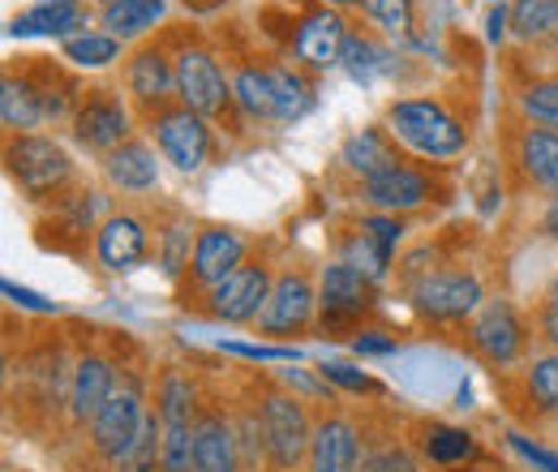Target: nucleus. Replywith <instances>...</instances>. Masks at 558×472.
<instances>
[{
    "label": "nucleus",
    "instance_id": "nucleus-1",
    "mask_svg": "<svg viewBox=\"0 0 558 472\" xmlns=\"http://www.w3.org/2000/svg\"><path fill=\"white\" fill-rule=\"evenodd\" d=\"M387 134L396 142H404L409 150H417L425 159H456L469 134L464 125L434 99H400L387 108Z\"/></svg>",
    "mask_w": 558,
    "mask_h": 472
},
{
    "label": "nucleus",
    "instance_id": "nucleus-2",
    "mask_svg": "<svg viewBox=\"0 0 558 472\" xmlns=\"http://www.w3.org/2000/svg\"><path fill=\"white\" fill-rule=\"evenodd\" d=\"M4 168L13 177V185L31 198H48L57 194L73 172L70 150L57 142V137L44 134H13L4 146Z\"/></svg>",
    "mask_w": 558,
    "mask_h": 472
},
{
    "label": "nucleus",
    "instance_id": "nucleus-3",
    "mask_svg": "<svg viewBox=\"0 0 558 472\" xmlns=\"http://www.w3.org/2000/svg\"><path fill=\"white\" fill-rule=\"evenodd\" d=\"M263 438H267V460L276 472H292L301 460H310V443H314V425L305 416V408L296 396L271 391L263 400Z\"/></svg>",
    "mask_w": 558,
    "mask_h": 472
},
{
    "label": "nucleus",
    "instance_id": "nucleus-4",
    "mask_svg": "<svg viewBox=\"0 0 558 472\" xmlns=\"http://www.w3.org/2000/svg\"><path fill=\"white\" fill-rule=\"evenodd\" d=\"M146 416L150 412L142 404L138 383L134 378H121L117 391H112V400L99 408V416L90 421V447H95V456H104L108 464H117L134 447V438L142 434Z\"/></svg>",
    "mask_w": 558,
    "mask_h": 472
},
{
    "label": "nucleus",
    "instance_id": "nucleus-5",
    "mask_svg": "<svg viewBox=\"0 0 558 472\" xmlns=\"http://www.w3.org/2000/svg\"><path fill=\"white\" fill-rule=\"evenodd\" d=\"M150 137L159 146V155L177 168V172H198L210 155V130L207 117L190 112L185 104L177 108H159L150 112Z\"/></svg>",
    "mask_w": 558,
    "mask_h": 472
},
{
    "label": "nucleus",
    "instance_id": "nucleus-6",
    "mask_svg": "<svg viewBox=\"0 0 558 472\" xmlns=\"http://www.w3.org/2000/svg\"><path fill=\"white\" fill-rule=\"evenodd\" d=\"M73 137L86 146V150H95V155H112L117 146H125L130 142V108L121 104V95L117 90H86L82 99H77V108H73Z\"/></svg>",
    "mask_w": 558,
    "mask_h": 472
},
{
    "label": "nucleus",
    "instance_id": "nucleus-7",
    "mask_svg": "<svg viewBox=\"0 0 558 472\" xmlns=\"http://www.w3.org/2000/svg\"><path fill=\"white\" fill-rule=\"evenodd\" d=\"M413 305L434 323H464L469 314L482 310V283L477 275L464 270H438L413 283Z\"/></svg>",
    "mask_w": 558,
    "mask_h": 472
},
{
    "label": "nucleus",
    "instance_id": "nucleus-8",
    "mask_svg": "<svg viewBox=\"0 0 558 472\" xmlns=\"http://www.w3.org/2000/svg\"><path fill=\"white\" fill-rule=\"evenodd\" d=\"M177 99L198 117H219L228 108L232 82L223 77V69L215 65V57L207 48L177 52Z\"/></svg>",
    "mask_w": 558,
    "mask_h": 472
},
{
    "label": "nucleus",
    "instance_id": "nucleus-9",
    "mask_svg": "<svg viewBox=\"0 0 558 472\" xmlns=\"http://www.w3.org/2000/svg\"><path fill=\"white\" fill-rule=\"evenodd\" d=\"M267 296H271V275H267V267H258V263L254 267L241 263L232 275H223L207 292L210 314L223 318V323H258Z\"/></svg>",
    "mask_w": 558,
    "mask_h": 472
},
{
    "label": "nucleus",
    "instance_id": "nucleus-10",
    "mask_svg": "<svg viewBox=\"0 0 558 472\" xmlns=\"http://www.w3.org/2000/svg\"><path fill=\"white\" fill-rule=\"evenodd\" d=\"M378 305V288L365 270H356L352 263H331L323 270L318 283V310L327 323H352L361 314H369Z\"/></svg>",
    "mask_w": 558,
    "mask_h": 472
},
{
    "label": "nucleus",
    "instance_id": "nucleus-11",
    "mask_svg": "<svg viewBox=\"0 0 558 472\" xmlns=\"http://www.w3.org/2000/svg\"><path fill=\"white\" fill-rule=\"evenodd\" d=\"M318 310V292L305 275H279L271 283V296L258 314V331L263 336H292V331H305L310 318Z\"/></svg>",
    "mask_w": 558,
    "mask_h": 472
},
{
    "label": "nucleus",
    "instance_id": "nucleus-12",
    "mask_svg": "<svg viewBox=\"0 0 558 472\" xmlns=\"http://www.w3.org/2000/svg\"><path fill=\"white\" fill-rule=\"evenodd\" d=\"M524 323H520V314L507 305V301H489L477 310V318H473V327H469V343H473V352H482L489 365H511V361H520V352H524Z\"/></svg>",
    "mask_w": 558,
    "mask_h": 472
},
{
    "label": "nucleus",
    "instance_id": "nucleus-13",
    "mask_svg": "<svg viewBox=\"0 0 558 472\" xmlns=\"http://www.w3.org/2000/svg\"><path fill=\"white\" fill-rule=\"evenodd\" d=\"M344 39H349V22L336 9H314V13L301 17V26L292 35V52H296L301 65L327 69V65H340Z\"/></svg>",
    "mask_w": 558,
    "mask_h": 472
},
{
    "label": "nucleus",
    "instance_id": "nucleus-14",
    "mask_svg": "<svg viewBox=\"0 0 558 472\" xmlns=\"http://www.w3.org/2000/svg\"><path fill=\"white\" fill-rule=\"evenodd\" d=\"M125 90L130 99L142 104L146 112H159L168 108V99L177 95V61H168L163 48H138L130 61H125Z\"/></svg>",
    "mask_w": 558,
    "mask_h": 472
},
{
    "label": "nucleus",
    "instance_id": "nucleus-15",
    "mask_svg": "<svg viewBox=\"0 0 558 472\" xmlns=\"http://www.w3.org/2000/svg\"><path fill=\"white\" fill-rule=\"evenodd\" d=\"M429 181L421 177L417 168L409 164H396L369 181H361V198L374 206L378 215H404V210H417V206L429 203Z\"/></svg>",
    "mask_w": 558,
    "mask_h": 472
},
{
    "label": "nucleus",
    "instance_id": "nucleus-16",
    "mask_svg": "<svg viewBox=\"0 0 558 472\" xmlns=\"http://www.w3.org/2000/svg\"><path fill=\"white\" fill-rule=\"evenodd\" d=\"M361 434L349 416H323L310 443V472H361Z\"/></svg>",
    "mask_w": 558,
    "mask_h": 472
},
{
    "label": "nucleus",
    "instance_id": "nucleus-17",
    "mask_svg": "<svg viewBox=\"0 0 558 472\" xmlns=\"http://www.w3.org/2000/svg\"><path fill=\"white\" fill-rule=\"evenodd\" d=\"M400 219L396 215H369V219H361V228H356V237L349 241V258L356 270H365L374 283L387 275L391 267V254H396V245H400Z\"/></svg>",
    "mask_w": 558,
    "mask_h": 472
},
{
    "label": "nucleus",
    "instance_id": "nucleus-18",
    "mask_svg": "<svg viewBox=\"0 0 558 472\" xmlns=\"http://www.w3.org/2000/svg\"><path fill=\"white\" fill-rule=\"evenodd\" d=\"M194 472H241L236 425L219 412H198L194 421Z\"/></svg>",
    "mask_w": 558,
    "mask_h": 472
},
{
    "label": "nucleus",
    "instance_id": "nucleus-19",
    "mask_svg": "<svg viewBox=\"0 0 558 472\" xmlns=\"http://www.w3.org/2000/svg\"><path fill=\"white\" fill-rule=\"evenodd\" d=\"M86 31L82 0H35L9 22V35H48V39H73Z\"/></svg>",
    "mask_w": 558,
    "mask_h": 472
},
{
    "label": "nucleus",
    "instance_id": "nucleus-20",
    "mask_svg": "<svg viewBox=\"0 0 558 472\" xmlns=\"http://www.w3.org/2000/svg\"><path fill=\"white\" fill-rule=\"evenodd\" d=\"M117 391V374L104 356H82L73 365V387H70V416L77 425H90L99 416V408L112 400Z\"/></svg>",
    "mask_w": 558,
    "mask_h": 472
},
{
    "label": "nucleus",
    "instance_id": "nucleus-21",
    "mask_svg": "<svg viewBox=\"0 0 558 472\" xmlns=\"http://www.w3.org/2000/svg\"><path fill=\"white\" fill-rule=\"evenodd\" d=\"M241 258H245V241L232 228H203L198 241H194L190 270H194L198 283L215 288L223 275H232V270L241 267Z\"/></svg>",
    "mask_w": 558,
    "mask_h": 472
},
{
    "label": "nucleus",
    "instance_id": "nucleus-22",
    "mask_svg": "<svg viewBox=\"0 0 558 472\" xmlns=\"http://www.w3.org/2000/svg\"><path fill=\"white\" fill-rule=\"evenodd\" d=\"M95 254L108 270H134L146 258V228L134 215H112L99 223Z\"/></svg>",
    "mask_w": 558,
    "mask_h": 472
},
{
    "label": "nucleus",
    "instance_id": "nucleus-23",
    "mask_svg": "<svg viewBox=\"0 0 558 472\" xmlns=\"http://www.w3.org/2000/svg\"><path fill=\"white\" fill-rule=\"evenodd\" d=\"M104 177L117 185V190H125V194H146V190H155L159 185V159H155V150L146 146V142H125V146H117L108 159H104Z\"/></svg>",
    "mask_w": 558,
    "mask_h": 472
},
{
    "label": "nucleus",
    "instance_id": "nucleus-24",
    "mask_svg": "<svg viewBox=\"0 0 558 472\" xmlns=\"http://www.w3.org/2000/svg\"><path fill=\"white\" fill-rule=\"evenodd\" d=\"M0 121H4V130H13V134H31V130H39V125L48 121L44 95H39V86H35L31 77L4 73V82H0Z\"/></svg>",
    "mask_w": 558,
    "mask_h": 472
},
{
    "label": "nucleus",
    "instance_id": "nucleus-25",
    "mask_svg": "<svg viewBox=\"0 0 558 472\" xmlns=\"http://www.w3.org/2000/svg\"><path fill=\"white\" fill-rule=\"evenodd\" d=\"M340 164L349 168L352 177L369 181V177H378V172L396 168V164H400V155L391 150V134H387V130H361V134H352L349 142H344Z\"/></svg>",
    "mask_w": 558,
    "mask_h": 472
},
{
    "label": "nucleus",
    "instance_id": "nucleus-26",
    "mask_svg": "<svg viewBox=\"0 0 558 472\" xmlns=\"http://www.w3.org/2000/svg\"><path fill=\"white\" fill-rule=\"evenodd\" d=\"M421 451H425V460L434 469H460V464H473L477 460V443L460 425H425Z\"/></svg>",
    "mask_w": 558,
    "mask_h": 472
},
{
    "label": "nucleus",
    "instance_id": "nucleus-27",
    "mask_svg": "<svg viewBox=\"0 0 558 472\" xmlns=\"http://www.w3.org/2000/svg\"><path fill=\"white\" fill-rule=\"evenodd\" d=\"M155 416L163 425H194L198 421V391H194V383L185 374L168 370L159 378V387H155Z\"/></svg>",
    "mask_w": 558,
    "mask_h": 472
},
{
    "label": "nucleus",
    "instance_id": "nucleus-28",
    "mask_svg": "<svg viewBox=\"0 0 558 472\" xmlns=\"http://www.w3.org/2000/svg\"><path fill=\"white\" fill-rule=\"evenodd\" d=\"M159 17H163V0H112V4H99V22L117 39H134L142 31H150Z\"/></svg>",
    "mask_w": 558,
    "mask_h": 472
},
{
    "label": "nucleus",
    "instance_id": "nucleus-29",
    "mask_svg": "<svg viewBox=\"0 0 558 472\" xmlns=\"http://www.w3.org/2000/svg\"><path fill=\"white\" fill-rule=\"evenodd\" d=\"M520 164H524V172L546 194L558 198V134H550V130H529V134L520 137Z\"/></svg>",
    "mask_w": 558,
    "mask_h": 472
},
{
    "label": "nucleus",
    "instance_id": "nucleus-30",
    "mask_svg": "<svg viewBox=\"0 0 558 472\" xmlns=\"http://www.w3.org/2000/svg\"><path fill=\"white\" fill-rule=\"evenodd\" d=\"M121 44L125 39H117L108 31H82V35H73V39L61 44V52L77 69H108L112 61H121Z\"/></svg>",
    "mask_w": 558,
    "mask_h": 472
},
{
    "label": "nucleus",
    "instance_id": "nucleus-31",
    "mask_svg": "<svg viewBox=\"0 0 558 472\" xmlns=\"http://www.w3.org/2000/svg\"><path fill=\"white\" fill-rule=\"evenodd\" d=\"M232 99L241 104L245 117L276 121V90H271V73L267 69H241L232 77Z\"/></svg>",
    "mask_w": 558,
    "mask_h": 472
},
{
    "label": "nucleus",
    "instance_id": "nucleus-32",
    "mask_svg": "<svg viewBox=\"0 0 558 472\" xmlns=\"http://www.w3.org/2000/svg\"><path fill=\"white\" fill-rule=\"evenodd\" d=\"M271 73V90H276V121H301L305 112H310V104H314V90H310V82L296 73V69H267Z\"/></svg>",
    "mask_w": 558,
    "mask_h": 472
},
{
    "label": "nucleus",
    "instance_id": "nucleus-33",
    "mask_svg": "<svg viewBox=\"0 0 558 472\" xmlns=\"http://www.w3.org/2000/svg\"><path fill=\"white\" fill-rule=\"evenodd\" d=\"M511 35L515 39H546L558 26V0H511Z\"/></svg>",
    "mask_w": 558,
    "mask_h": 472
},
{
    "label": "nucleus",
    "instance_id": "nucleus-34",
    "mask_svg": "<svg viewBox=\"0 0 558 472\" xmlns=\"http://www.w3.org/2000/svg\"><path fill=\"white\" fill-rule=\"evenodd\" d=\"M340 65L349 69V77H356V82H374V77H383L391 69V52L378 48L369 35H349Z\"/></svg>",
    "mask_w": 558,
    "mask_h": 472
},
{
    "label": "nucleus",
    "instance_id": "nucleus-35",
    "mask_svg": "<svg viewBox=\"0 0 558 472\" xmlns=\"http://www.w3.org/2000/svg\"><path fill=\"white\" fill-rule=\"evenodd\" d=\"M159 456H163V425H159V416L150 412L146 425H142V434L134 438V447H130L112 469L117 472H159Z\"/></svg>",
    "mask_w": 558,
    "mask_h": 472
},
{
    "label": "nucleus",
    "instance_id": "nucleus-36",
    "mask_svg": "<svg viewBox=\"0 0 558 472\" xmlns=\"http://www.w3.org/2000/svg\"><path fill=\"white\" fill-rule=\"evenodd\" d=\"M520 112H524V117H529L537 130H550V134H558V77L524 86V95H520Z\"/></svg>",
    "mask_w": 558,
    "mask_h": 472
},
{
    "label": "nucleus",
    "instance_id": "nucleus-37",
    "mask_svg": "<svg viewBox=\"0 0 558 472\" xmlns=\"http://www.w3.org/2000/svg\"><path fill=\"white\" fill-rule=\"evenodd\" d=\"M524 391L542 412H558V352L533 361V370L524 378Z\"/></svg>",
    "mask_w": 558,
    "mask_h": 472
},
{
    "label": "nucleus",
    "instance_id": "nucleus-38",
    "mask_svg": "<svg viewBox=\"0 0 558 472\" xmlns=\"http://www.w3.org/2000/svg\"><path fill=\"white\" fill-rule=\"evenodd\" d=\"M365 13L391 35V39H409L413 35V0H361Z\"/></svg>",
    "mask_w": 558,
    "mask_h": 472
},
{
    "label": "nucleus",
    "instance_id": "nucleus-39",
    "mask_svg": "<svg viewBox=\"0 0 558 472\" xmlns=\"http://www.w3.org/2000/svg\"><path fill=\"white\" fill-rule=\"evenodd\" d=\"M323 378L327 383H336V387H344V391H378V383L365 374V370H356V365H344V361H327L323 365Z\"/></svg>",
    "mask_w": 558,
    "mask_h": 472
},
{
    "label": "nucleus",
    "instance_id": "nucleus-40",
    "mask_svg": "<svg viewBox=\"0 0 558 472\" xmlns=\"http://www.w3.org/2000/svg\"><path fill=\"white\" fill-rule=\"evenodd\" d=\"M361 472H417V460L404 447H383L361 460Z\"/></svg>",
    "mask_w": 558,
    "mask_h": 472
},
{
    "label": "nucleus",
    "instance_id": "nucleus-41",
    "mask_svg": "<svg viewBox=\"0 0 558 472\" xmlns=\"http://www.w3.org/2000/svg\"><path fill=\"white\" fill-rule=\"evenodd\" d=\"M507 443H511V451H515L524 464H533L537 472H558V451H546V447L529 443L524 434H507Z\"/></svg>",
    "mask_w": 558,
    "mask_h": 472
},
{
    "label": "nucleus",
    "instance_id": "nucleus-42",
    "mask_svg": "<svg viewBox=\"0 0 558 472\" xmlns=\"http://www.w3.org/2000/svg\"><path fill=\"white\" fill-rule=\"evenodd\" d=\"M223 348L236 356H250V361H296L292 348H263V343H223Z\"/></svg>",
    "mask_w": 558,
    "mask_h": 472
},
{
    "label": "nucleus",
    "instance_id": "nucleus-43",
    "mask_svg": "<svg viewBox=\"0 0 558 472\" xmlns=\"http://www.w3.org/2000/svg\"><path fill=\"white\" fill-rule=\"evenodd\" d=\"M352 352L356 356H387V352H396V339H387L383 331H361L352 339Z\"/></svg>",
    "mask_w": 558,
    "mask_h": 472
},
{
    "label": "nucleus",
    "instance_id": "nucleus-44",
    "mask_svg": "<svg viewBox=\"0 0 558 472\" xmlns=\"http://www.w3.org/2000/svg\"><path fill=\"white\" fill-rule=\"evenodd\" d=\"M537 323H542V339L558 352V283H555V292L546 296V305H542V318H537Z\"/></svg>",
    "mask_w": 558,
    "mask_h": 472
},
{
    "label": "nucleus",
    "instance_id": "nucleus-45",
    "mask_svg": "<svg viewBox=\"0 0 558 472\" xmlns=\"http://www.w3.org/2000/svg\"><path fill=\"white\" fill-rule=\"evenodd\" d=\"M4 296L17 301V305H26V310H44V314L52 310V301H44V296H35L31 288H17V283H9V279H4Z\"/></svg>",
    "mask_w": 558,
    "mask_h": 472
},
{
    "label": "nucleus",
    "instance_id": "nucleus-46",
    "mask_svg": "<svg viewBox=\"0 0 558 472\" xmlns=\"http://www.w3.org/2000/svg\"><path fill=\"white\" fill-rule=\"evenodd\" d=\"M486 35H489V44H502V39L511 35V13H507L502 4L486 17Z\"/></svg>",
    "mask_w": 558,
    "mask_h": 472
},
{
    "label": "nucleus",
    "instance_id": "nucleus-47",
    "mask_svg": "<svg viewBox=\"0 0 558 472\" xmlns=\"http://www.w3.org/2000/svg\"><path fill=\"white\" fill-rule=\"evenodd\" d=\"M190 241V232L185 228H172L168 232V270H177V263H181V245Z\"/></svg>",
    "mask_w": 558,
    "mask_h": 472
},
{
    "label": "nucleus",
    "instance_id": "nucleus-48",
    "mask_svg": "<svg viewBox=\"0 0 558 472\" xmlns=\"http://www.w3.org/2000/svg\"><path fill=\"white\" fill-rule=\"evenodd\" d=\"M327 4H331V9H340V4H356V0H327Z\"/></svg>",
    "mask_w": 558,
    "mask_h": 472
},
{
    "label": "nucleus",
    "instance_id": "nucleus-49",
    "mask_svg": "<svg viewBox=\"0 0 558 472\" xmlns=\"http://www.w3.org/2000/svg\"><path fill=\"white\" fill-rule=\"evenodd\" d=\"M194 4H215V0H194Z\"/></svg>",
    "mask_w": 558,
    "mask_h": 472
},
{
    "label": "nucleus",
    "instance_id": "nucleus-50",
    "mask_svg": "<svg viewBox=\"0 0 558 472\" xmlns=\"http://www.w3.org/2000/svg\"><path fill=\"white\" fill-rule=\"evenodd\" d=\"M104 4H112V0H104Z\"/></svg>",
    "mask_w": 558,
    "mask_h": 472
}]
</instances>
